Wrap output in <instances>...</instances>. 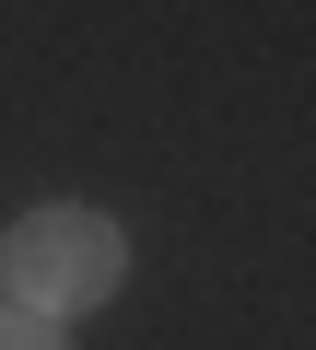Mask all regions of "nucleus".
I'll return each mask as SVG.
<instances>
[{
	"mask_svg": "<svg viewBox=\"0 0 316 350\" xmlns=\"http://www.w3.org/2000/svg\"><path fill=\"white\" fill-rule=\"evenodd\" d=\"M129 280V245H117V222L106 211H24L12 222V245H0V292L12 304H36V315H82V304H106Z\"/></svg>",
	"mask_w": 316,
	"mask_h": 350,
	"instance_id": "f257e3e1",
	"label": "nucleus"
},
{
	"mask_svg": "<svg viewBox=\"0 0 316 350\" xmlns=\"http://www.w3.org/2000/svg\"><path fill=\"white\" fill-rule=\"evenodd\" d=\"M0 350H59V315H36V304H0Z\"/></svg>",
	"mask_w": 316,
	"mask_h": 350,
	"instance_id": "f03ea898",
	"label": "nucleus"
}]
</instances>
